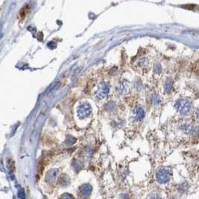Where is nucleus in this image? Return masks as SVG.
Wrapping results in <instances>:
<instances>
[{
    "label": "nucleus",
    "instance_id": "obj_6",
    "mask_svg": "<svg viewBox=\"0 0 199 199\" xmlns=\"http://www.w3.org/2000/svg\"><path fill=\"white\" fill-rule=\"evenodd\" d=\"M148 199H161V197L158 194H152L149 195Z\"/></svg>",
    "mask_w": 199,
    "mask_h": 199
},
{
    "label": "nucleus",
    "instance_id": "obj_7",
    "mask_svg": "<svg viewBox=\"0 0 199 199\" xmlns=\"http://www.w3.org/2000/svg\"><path fill=\"white\" fill-rule=\"evenodd\" d=\"M196 116H197L198 120V121H199V110H198L197 113H196Z\"/></svg>",
    "mask_w": 199,
    "mask_h": 199
},
{
    "label": "nucleus",
    "instance_id": "obj_3",
    "mask_svg": "<svg viewBox=\"0 0 199 199\" xmlns=\"http://www.w3.org/2000/svg\"><path fill=\"white\" fill-rule=\"evenodd\" d=\"M92 190H93V188L89 184H84L80 188V191H81V194H83L85 196H88L90 195Z\"/></svg>",
    "mask_w": 199,
    "mask_h": 199
},
{
    "label": "nucleus",
    "instance_id": "obj_1",
    "mask_svg": "<svg viewBox=\"0 0 199 199\" xmlns=\"http://www.w3.org/2000/svg\"><path fill=\"white\" fill-rule=\"evenodd\" d=\"M177 108L180 113L183 114H188L191 111L192 105L190 101L186 99H181L177 103Z\"/></svg>",
    "mask_w": 199,
    "mask_h": 199
},
{
    "label": "nucleus",
    "instance_id": "obj_4",
    "mask_svg": "<svg viewBox=\"0 0 199 199\" xmlns=\"http://www.w3.org/2000/svg\"><path fill=\"white\" fill-rule=\"evenodd\" d=\"M61 199H74V197L71 194L66 192L61 195Z\"/></svg>",
    "mask_w": 199,
    "mask_h": 199
},
{
    "label": "nucleus",
    "instance_id": "obj_2",
    "mask_svg": "<svg viewBox=\"0 0 199 199\" xmlns=\"http://www.w3.org/2000/svg\"><path fill=\"white\" fill-rule=\"evenodd\" d=\"M170 179V172L167 169H160L157 174V180L160 184H166Z\"/></svg>",
    "mask_w": 199,
    "mask_h": 199
},
{
    "label": "nucleus",
    "instance_id": "obj_5",
    "mask_svg": "<svg viewBox=\"0 0 199 199\" xmlns=\"http://www.w3.org/2000/svg\"><path fill=\"white\" fill-rule=\"evenodd\" d=\"M17 195H18V198H19V199H25V193H24V192H23L22 190H19V191L18 192Z\"/></svg>",
    "mask_w": 199,
    "mask_h": 199
}]
</instances>
